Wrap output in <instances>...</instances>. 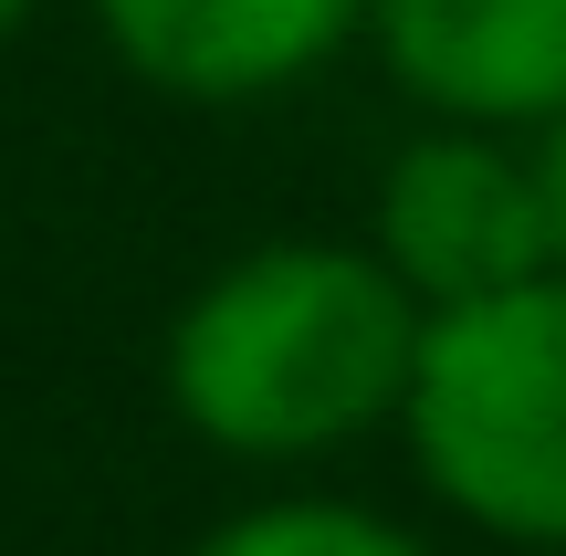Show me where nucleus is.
I'll list each match as a JSON object with an SVG mask.
<instances>
[{"label": "nucleus", "mask_w": 566, "mask_h": 556, "mask_svg": "<svg viewBox=\"0 0 566 556\" xmlns=\"http://www.w3.org/2000/svg\"><path fill=\"white\" fill-rule=\"evenodd\" d=\"M95 21L158 95L252 105L315 74L367 21V0H95Z\"/></svg>", "instance_id": "5"}, {"label": "nucleus", "mask_w": 566, "mask_h": 556, "mask_svg": "<svg viewBox=\"0 0 566 556\" xmlns=\"http://www.w3.org/2000/svg\"><path fill=\"white\" fill-rule=\"evenodd\" d=\"M388 74L441 126H556L566 116V0H367Z\"/></svg>", "instance_id": "4"}, {"label": "nucleus", "mask_w": 566, "mask_h": 556, "mask_svg": "<svg viewBox=\"0 0 566 556\" xmlns=\"http://www.w3.org/2000/svg\"><path fill=\"white\" fill-rule=\"evenodd\" d=\"M430 315L357 242H263L168 326V410L242 462H304L399 420Z\"/></svg>", "instance_id": "1"}, {"label": "nucleus", "mask_w": 566, "mask_h": 556, "mask_svg": "<svg viewBox=\"0 0 566 556\" xmlns=\"http://www.w3.org/2000/svg\"><path fill=\"white\" fill-rule=\"evenodd\" d=\"M399 431L462 525L504 546H566V273L430 315Z\"/></svg>", "instance_id": "2"}, {"label": "nucleus", "mask_w": 566, "mask_h": 556, "mask_svg": "<svg viewBox=\"0 0 566 556\" xmlns=\"http://www.w3.org/2000/svg\"><path fill=\"white\" fill-rule=\"evenodd\" d=\"M200 556H430L409 525L367 515V504H336V494H283V504H252V515L210 525Z\"/></svg>", "instance_id": "6"}, {"label": "nucleus", "mask_w": 566, "mask_h": 556, "mask_svg": "<svg viewBox=\"0 0 566 556\" xmlns=\"http://www.w3.org/2000/svg\"><path fill=\"white\" fill-rule=\"evenodd\" d=\"M378 263L420 315H462L514 284H546L556 263H546L535 168L504 137H472V126L409 137L378 179Z\"/></svg>", "instance_id": "3"}, {"label": "nucleus", "mask_w": 566, "mask_h": 556, "mask_svg": "<svg viewBox=\"0 0 566 556\" xmlns=\"http://www.w3.org/2000/svg\"><path fill=\"white\" fill-rule=\"evenodd\" d=\"M21 21H32V0H0V42H11V32H21Z\"/></svg>", "instance_id": "8"}, {"label": "nucleus", "mask_w": 566, "mask_h": 556, "mask_svg": "<svg viewBox=\"0 0 566 556\" xmlns=\"http://www.w3.org/2000/svg\"><path fill=\"white\" fill-rule=\"evenodd\" d=\"M535 210H546V263L566 273V116L556 126H535Z\"/></svg>", "instance_id": "7"}]
</instances>
